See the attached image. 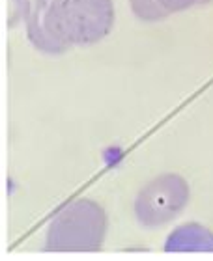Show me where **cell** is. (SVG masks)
<instances>
[{"mask_svg":"<svg viewBox=\"0 0 213 261\" xmlns=\"http://www.w3.org/2000/svg\"><path fill=\"white\" fill-rule=\"evenodd\" d=\"M112 17L110 0H34L28 32L36 47L64 53L69 45L101 39Z\"/></svg>","mask_w":213,"mask_h":261,"instance_id":"6da1fadb","label":"cell"},{"mask_svg":"<svg viewBox=\"0 0 213 261\" xmlns=\"http://www.w3.org/2000/svg\"><path fill=\"white\" fill-rule=\"evenodd\" d=\"M208 241H213V237L206 229L198 228V226H185L170 237L167 248L169 250H189V243H197L200 246V250H204V248L213 250V246H208Z\"/></svg>","mask_w":213,"mask_h":261,"instance_id":"7a4b0ae2","label":"cell"},{"mask_svg":"<svg viewBox=\"0 0 213 261\" xmlns=\"http://www.w3.org/2000/svg\"><path fill=\"white\" fill-rule=\"evenodd\" d=\"M195 0H163V4L170 10H181V8H187L191 6Z\"/></svg>","mask_w":213,"mask_h":261,"instance_id":"3957f363","label":"cell"}]
</instances>
